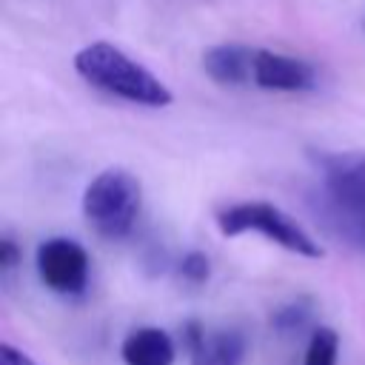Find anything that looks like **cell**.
<instances>
[{
	"label": "cell",
	"mask_w": 365,
	"mask_h": 365,
	"mask_svg": "<svg viewBox=\"0 0 365 365\" xmlns=\"http://www.w3.org/2000/svg\"><path fill=\"white\" fill-rule=\"evenodd\" d=\"M74 71L94 88L120 97L125 103L148 106V108H163L174 100L171 88L151 74L143 63L131 60L123 48H117L108 40H94L83 46L74 54Z\"/></svg>",
	"instance_id": "1"
},
{
	"label": "cell",
	"mask_w": 365,
	"mask_h": 365,
	"mask_svg": "<svg viewBox=\"0 0 365 365\" xmlns=\"http://www.w3.org/2000/svg\"><path fill=\"white\" fill-rule=\"evenodd\" d=\"M143 205V188L125 168L100 171L83 191V217L106 240H123L131 234Z\"/></svg>",
	"instance_id": "2"
},
{
	"label": "cell",
	"mask_w": 365,
	"mask_h": 365,
	"mask_svg": "<svg viewBox=\"0 0 365 365\" xmlns=\"http://www.w3.org/2000/svg\"><path fill=\"white\" fill-rule=\"evenodd\" d=\"M217 228L222 237L259 234V237L277 242L279 248H285L297 257H308V259H319L325 254L322 245L294 217H288L282 208H277L274 202H265V200H248V202H234V205L220 208Z\"/></svg>",
	"instance_id": "3"
},
{
	"label": "cell",
	"mask_w": 365,
	"mask_h": 365,
	"mask_svg": "<svg viewBox=\"0 0 365 365\" xmlns=\"http://www.w3.org/2000/svg\"><path fill=\"white\" fill-rule=\"evenodd\" d=\"M319 168L334 217L354 240L365 242V174L351 163L348 154H322Z\"/></svg>",
	"instance_id": "4"
},
{
	"label": "cell",
	"mask_w": 365,
	"mask_h": 365,
	"mask_svg": "<svg viewBox=\"0 0 365 365\" xmlns=\"http://www.w3.org/2000/svg\"><path fill=\"white\" fill-rule=\"evenodd\" d=\"M37 274L54 294H83L88 285V254L68 237H51L37 248Z\"/></svg>",
	"instance_id": "5"
},
{
	"label": "cell",
	"mask_w": 365,
	"mask_h": 365,
	"mask_svg": "<svg viewBox=\"0 0 365 365\" xmlns=\"http://www.w3.org/2000/svg\"><path fill=\"white\" fill-rule=\"evenodd\" d=\"M251 83L265 91H308L317 83V74H314V66L305 60L257 48Z\"/></svg>",
	"instance_id": "6"
},
{
	"label": "cell",
	"mask_w": 365,
	"mask_h": 365,
	"mask_svg": "<svg viewBox=\"0 0 365 365\" xmlns=\"http://www.w3.org/2000/svg\"><path fill=\"white\" fill-rule=\"evenodd\" d=\"M185 345L191 365H242L245 356V336L231 328L205 331L200 322H188Z\"/></svg>",
	"instance_id": "7"
},
{
	"label": "cell",
	"mask_w": 365,
	"mask_h": 365,
	"mask_svg": "<svg viewBox=\"0 0 365 365\" xmlns=\"http://www.w3.org/2000/svg\"><path fill=\"white\" fill-rule=\"evenodd\" d=\"M254 60L257 48L242 43H222L202 54V68L220 86H242L254 80Z\"/></svg>",
	"instance_id": "8"
},
{
	"label": "cell",
	"mask_w": 365,
	"mask_h": 365,
	"mask_svg": "<svg viewBox=\"0 0 365 365\" xmlns=\"http://www.w3.org/2000/svg\"><path fill=\"white\" fill-rule=\"evenodd\" d=\"M120 356L125 365H174L177 348L163 328L143 325L125 334L120 345Z\"/></svg>",
	"instance_id": "9"
},
{
	"label": "cell",
	"mask_w": 365,
	"mask_h": 365,
	"mask_svg": "<svg viewBox=\"0 0 365 365\" xmlns=\"http://www.w3.org/2000/svg\"><path fill=\"white\" fill-rule=\"evenodd\" d=\"M339 354V336L334 328H317L308 339L302 365H336Z\"/></svg>",
	"instance_id": "10"
},
{
	"label": "cell",
	"mask_w": 365,
	"mask_h": 365,
	"mask_svg": "<svg viewBox=\"0 0 365 365\" xmlns=\"http://www.w3.org/2000/svg\"><path fill=\"white\" fill-rule=\"evenodd\" d=\"M308 317H311V308H308V302H291V305H282V308H277V314L271 317V325L277 328V331H282V334H288V331H297V328H302L305 322H308Z\"/></svg>",
	"instance_id": "11"
},
{
	"label": "cell",
	"mask_w": 365,
	"mask_h": 365,
	"mask_svg": "<svg viewBox=\"0 0 365 365\" xmlns=\"http://www.w3.org/2000/svg\"><path fill=\"white\" fill-rule=\"evenodd\" d=\"M211 274V265H208V257L202 251H188L182 259H180V277L191 285H200L205 282Z\"/></svg>",
	"instance_id": "12"
},
{
	"label": "cell",
	"mask_w": 365,
	"mask_h": 365,
	"mask_svg": "<svg viewBox=\"0 0 365 365\" xmlns=\"http://www.w3.org/2000/svg\"><path fill=\"white\" fill-rule=\"evenodd\" d=\"M0 365H37L26 351L14 348L11 342H3L0 345Z\"/></svg>",
	"instance_id": "13"
},
{
	"label": "cell",
	"mask_w": 365,
	"mask_h": 365,
	"mask_svg": "<svg viewBox=\"0 0 365 365\" xmlns=\"http://www.w3.org/2000/svg\"><path fill=\"white\" fill-rule=\"evenodd\" d=\"M17 262H20V251H17L14 240L6 237V240L0 242V268H3V271H11Z\"/></svg>",
	"instance_id": "14"
},
{
	"label": "cell",
	"mask_w": 365,
	"mask_h": 365,
	"mask_svg": "<svg viewBox=\"0 0 365 365\" xmlns=\"http://www.w3.org/2000/svg\"><path fill=\"white\" fill-rule=\"evenodd\" d=\"M348 157H351V163L365 174V154H348Z\"/></svg>",
	"instance_id": "15"
}]
</instances>
